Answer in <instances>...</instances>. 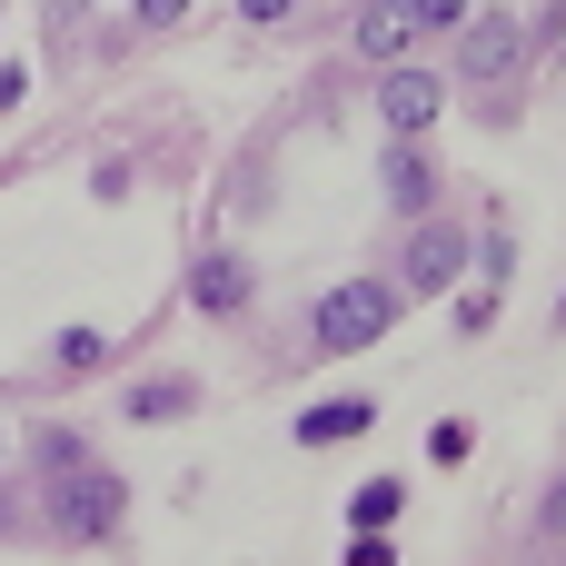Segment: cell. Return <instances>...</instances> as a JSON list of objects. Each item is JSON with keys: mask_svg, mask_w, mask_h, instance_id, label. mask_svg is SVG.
I'll return each mask as SVG.
<instances>
[{"mask_svg": "<svg viewBox=\"0 0 566 566\" xmlns=\"http://www.w3.org/2000/svg\"><path fill=\"white\" fill-rule=\"evenodd\" d=\"M388 328H398V289H388V279H348V289L318 298V358H358V348H378Z\"/></svg>", "mask_w": 566, "mask_h": 566, "instance_id": "7a4b0ae2", "label": "cell"}, {"mask_svg": "<svg viewBox=\"0 0 566 566\" xmlns=\"http://www.w3.org/2000/svg\"><path fill=\"white\" fill-rule=\"evenodd\" d=\"M458 269H468V239H458L448 219H428V229L408 239V289H458Z\"/></svg>", "mask_w": 566, "mask_h": 566, "instance_id": "5b68a950", "label": "cell"}, {"mask_svg": "<svg viewBox=\"0 0 566 566\" xmlns=\"http://www.w3.org/2000/svg\"><path fill=\"white\" fill-rule=\"evenodd\" d=\"M189 408H199L189 378H149V388H129V418H189Z\"/></svg>", "mask_w": 566, "mask_h": 566, "instance_id": "9c48e42d", "label": "cell"}, {"mask_svg": "<svg viewBox=\"0 0 566 566\" xmlns=\"http://www.w3.org/2000/svg\"><path fill=\"white\" fill-rule=\"evenodd\" d=\"M40 458H50V517H60V537H109V527H119V507H129V497H119V478H109V468H90L70 438H50Z\"/></svg>", "mask_w": 566, "mask_h": 566, "instance_id": "6da1fadb", "label": "cell"}, {"mask_svg": "<svg viewBox=\"0 0 566 566\" xmlns=\"http://www.w3.org/2000/svg\"><path fill=\"white\" fill-rule=\"evenodd\" d=\"M388 199H398V209H428V159H418V149L388 159Z\"/></svg>", "mask_w": 566, "mask_h": 566, "instance_id": "8fae6325", "label": "cell"}, {"mask_svg": "<svg viewBox=\"0 0 566 566\" xmlns=\"http://www.w3.org/2000/svg\"><path fill=\"white\" fill-rule=\"evenodd\" d=\"M468 10H478V0H408V20H418V30H458Z\"/></svg>", "mask_w": 566, "mask_h": 566, "instance_id": "4fadbf2b", "label": "cell"}, {"mask_svg": "<svg viewBox=\"0 0 566 566\" xmlns=\"http://www.w3.org/2000/svg\"><path fill=\"white\" fill-rule=\"evenodd\" d=\"M60 358H70V368H99V358H109V338H99V328H70V338H60Z\"/></svg>", "mask_w": 566, "mask_h": 566, "instance_id": "5bb4252c", "label": "cell"}, {"mask_svg": "<svg viewBox=\"0 0 566 566\" xmlns=\"http://www.w3.org/2000/svg\"><path fill=\"white\" fill-rule=\"evenodd\" d=\"M468 448H478V428H468V418H448V428H428V458H438V468H458Z\"/></svg>", "mask_w": 566, "mask_h": 566, "instance_id": "7c38bea8", "label": "cell"}, {"mask_svg": "<svg viewBox=\"0 0 566 566\" xmlns=\"http://www.w3.org/2000/svg\"><path fill=\"white\" fill-rule=\"evenodd\" d=\"M179 10H189V0H139V30H169Z\"/></svg>", "mask_w": 566, "mask_h": 566, "instance_id": "9a60e30c", "label": "cell"}, {"mask_svg": "<svg viewBox=\"0 0 566 566\" xmlns=\"http://www.w3.org/2000/svg\"><path fill=\"white\" fill-rule=\"evenodd\" d=\"M408 40H418V20H408V0H378V10L358 20V50H368V60H398Z\"/></svg>", "mask_w": 566, "mask_h": 566, "instance_id": "ba28073f", "label": "cell"}, {"mask_svg": "<svg viewBox=\"0 0 566 566\" xmlns=\"http://www.w3.org/2000/svg\"><path fill=\"white\" fill-rule=\"evenodd\" d=\"M398 507H408V497H398V478H378V488H358V497H348V517H358V537H378V527H388Z\"/></svg>", "mask_w": 566, "mask_h": 566, "instance_id": "30bf717a", "label": "cell"}, {"mask_svg": "<svg viewBox=\"0 0 566 566\" xmlns=\"http://www.w3.org/2000/svg\"><path fill=\"white\" fill-rule=\"evenodd\" d=\"M189 298H199L209 318H229V308H249V269H239V259H199V279H189Z\"/></svg>", "mask_w": 566, "mask_h": 566, "instance_id": "52a82bcc", "label": "cell"}, {"mask_svg": "<svg viewBox=\"0 0 566 566\" xmlns=\"http://www.w3.org/2000/svg\"><path fill=\"white\" fill-rule=\"evenodd\" d=\"M348 566H388V527H378V537H358V547H348Z\"/></svg>", "mask_w": 566, "mask_h": 566, "instance_id": "2e32d148", "label": "cell"}, {"mask_svg": "<svg viewBox=\"0 0 566 566\" xmlns=\"http://www.w3.org/2000/svg\"><path fill=\"white\" fill-rule=\"evenodd\" d=\"M438 99H448V80H428V70H388V80H378V119H388L398 139H418V129L438 119Z\"/></svg>", "mask_w": 566, "mask_h": 566, "instance_id": "277c9868", "label": "cell"}, {"mask_svg": "<svg viewBox=\"0 0 566 566\" xmlns=\"http://www.w3.org/2000/svg\"><path fill=\"white\" fill-rule=\"evenodd\" d=\"M547 527H557V537H566V488H557V497H547Z\"/></svg>", "mask_w": 566, "mask_h": 566, "instance_id": "ac0fdd59", "label": "cell"}, {"mask_svg": "<svg viewBox=\"0 0 566 566\" xmlns=\"http://www.w3.org/2000/svg\"><path fill=\"white\" fill-rule=\"evenodd\" d=\"M298 0H239V20H289Z\"/></svg>", "mask_w": 566, "mask_h": 566, "instance_id": "e0dca14e", "label": "cell"}, {"mask_svg": "<svg viewBox=\"0 0 566 566\" xmlns=\"http://www.w3.org/2000/svg\"><path fill=\"white\" fill-rule=\"evenodd\" d=\"M358 428H378L368 398H328V408H298V448H348Z\"/></svg>", "mask_w": 566, "mask_h": 566, "instance_id": "8992f818", "label": "cell"}, {"mask_svg": "<svg viewBox=\"0 0 566 566\" xmlns=\"http://www.w3.org/2000/svg\"><path fill=\"white\" fill-rule=\"evenodd\" d=\"M458 30H468V40H458V80H478V90L517 80V70H527V50H537V30H527L517 10H468Z\"/></svg>", "mask_w": 566, "mask_h": 566, "instance_id": "3957f363", "label": "cell"}]
</instances>
